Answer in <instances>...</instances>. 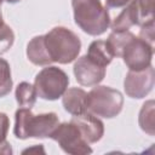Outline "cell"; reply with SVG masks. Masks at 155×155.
<instances>
[{"label": "cell", "mask_w": 155, "mask_h": 155, "mask_svg": "<svg viewBox=\"0 0 155 155\" xmlns=\"http://www.w3.org/2000/svg\"><path fill=\"white\" fill-rule=\"evenodd\" d=\"M2 1H4V0H0V7H1V4H2Z\"/></svg>", "instance_id": "26"}, {"label": "cell", "mask_w": 155, "mask_h": 155, "mask_svg": "<svg viewBox=\"0 0 155 155\" xmlns=\"http://www.w3.org/2000/svg\"><path fill=\"white\" fill-rule=\"evenodd\" d=\"M13 86L11 68L6 59L0 57V98L7 96Z\"/></svg>", "instance_id": "18"}, {"label": "cell", "mask_w": 155, "mask_h": 155, "mask_svg": "<svg viewBox=\"0 0 155 155\" xmlns=\"http://www.w3.org/2000/svg\"><path fill=\"white\" fill-rule=\"evenodd\" d=\"M154 107H155V102L153 99L147 101L139 111L138 115V124L140 126V128L148 133L149 136H154L155 134V124H154Z\"/></svg>", "instance_id": "16"}, {"label": "cell", "mask_w": 155, "mask_h": 155, "mask_svg": "<svg viewBox=\"0 0 155 155\" xmlns=\"http://www.w3.org/2000/svg\"><path fill=\"white\" fill-rule=\"evenodd\" d=\"M80 130L82 137L87 143H97L104 134V124L94 114L86 111L81 115H75L70 120Z\"/></svg>", "instance_id": "11"}, {"label": "cell", "mask_w": 155, "mask_h": 155, "mask_svg": "<svg viewBox=\"0 0 155 155\" xmlns=\"http://www.w3.org/2000/svg\"><path fill=\"white\" fill-rule=\"evenodd\" d=\"M86 56L93 61L94 63L107 68L113 58H114V53L110 48V46L108 45L107 40H94L88 46V50H87V53Z\"/></svg>", "instance_id": "14"}, {"label": "cell", "mask_w": 155, "mask_h": 155, "mask_svg": "<svg viewBox=\"0 0 155 155\" xmlns=\"http://www.w3.org/2000/svg\"><path fill=\"white\" fill-rule=\"evenodd\" d=\"M62 104L70 115H81L87 111V92L80 87L67 88L62 96Z\"/></svg>", "instance_id": "12"}, {"label": "cell", "mask_w": 155, "mask_h": 155, "mask_svg": "<svg viewBox=\"0 0 155 155\" xmlns=\"http://www.w3.org/2000/svg\"><path fill=\"white\" fill-rule=\"evenodd\" d=\"M15 42V33L10 25L6 23L0 29V56L6 53Z\"/></svg>", "instance_id": "19"}, {"label": "cell", "mask_w": 155, "mask_h": 155, "mask_svg": "<svg viewBox=\"0 0 155 155\" xmlns=\"http://www.w3.org/2000/svg\"><path fill=\"white\" fill-rule=\"evenodd\" d=\"M75 24L86 34L102 35L110 27L109 11L101 0H71Z\"/></svg>", "instance_id": "2"}, {"label": "cell", "mask_w": 155, "mask_h": 155, "mask_svg": "<svg viewBox=\"0 0 155 155\" xmlns=\"http://www.w3.org/2000/svg\"><path fill=\"white\" fill-rule=\"evenodd\" d=\"M15 97H16L18 107L31 109L36 102L38 94H36L34 85H31L30 82H27V81H22L16 87Z\"/></svg>", "instance_id": "15"}, {"label": "cell", "mask_w": 155, "mask_h": 155, "mask_svg": "<svg viewBox=\"0 0 155 155\" xmlns=\"http://www.w3.org/2000/svg\"><path fill=\"white\" fill-rule=\"evenodd\" d=\"M59 125L56 113H42L34 115L30 108H18L15 113L13 134L18 139L50 138Z\"/></svg>", "instance_id": "1"}, {"label": "cell", "mask_w": 155, "mask_h": 155, "mask_svg": "<svg viewBox=\"0 0 155 155\" xmlns=\"http://www.w3.org/2000/svg\"><path fill=\"white\" fill-rule=\"evenodd\" d=\"M130 2V0H105L107 7H124Z\"/></svg>", "instance_id": "22"}, {"label": "cell", "mask_w": 155, "mask_h": 155, "mask_svg": "<svg viewBox=\"0 0 155 155\" xmlns=\"http://www.w3.org/2000/svg\"><path fill=\"white\" fill-rule=\"evenodd\" d=\"M155 84V70L153 65L143 70H128L125 80L124 88L128 97L140 99L148 96Z\"/></svg>", "instance_id": "9"}, {"label": "cell", "mask_w": 155, "mask_h": 155, "mask_svg": "<svg viewBox=\"0 0 155 155\" xmlns=\"http://www.w3.org/2000/svg\"><path fill=\"white\" fill-rule=\"evenodd\" d=\"M124 107V96L110 86L96 85L87 93V111L105 119L117 116Z\"/></svg>", "instance_id": "4"}, {"label": "cell", "mask_w": 155, "mask_h": 155, "mask_svg": "<svg viewBox=\"0 0 155 155\" xmlns=\"http://www.w3.org/2000/svg\"><path fill=\"white\" fill-rule=\"evenodd\" d=\"M0 154H4V155H10V154H12L11 144H10L6 139L0 143Z\"/></svg>", "instance_id": "23"}, {"label": "cell", "mask_w": 155, "mask_h": 155, "mask_svg": "<svg viewBox=\"0 0 155 155\" xmlns=\"http://www.w3.org/2000/svg\"><path fill=\"white\" fill-rule=\"evenodd\" d=\"M8 127H10V120H8L7 114L0 111V143L6 139Z\"/></svg>", "instance_id": "20"}, {"label": "cell", "mask_w": 155, "mask_h": 155, "mask_svg": "<svg viewBox=\"0 0 155 155\" xmlns=\"http://www.w3.org/2000/svg\"><path fill=\"white\" fill-rule=\"evenodd\" d=\"M6 2H8V4H17V2H19V1H22V0H5Z\"/></svg>", "instance_id": "25"}, {"label": "cell", "mask_w": 155, "mask_h": 155, "mask_svg": "<svg viewBox=\"0 0 155 155\" xmlns=\"http://www.w3.org/2000/svg\"><path fill=\"white\" fill-rule=\"evenodd\" d=\"M44 39L52 63L68 64L79 57L81 40L73 30L61 25L54 27L44 34Z\"/></svg>", "instance_id": "3"}, {"label": "cell", "mask_w": 155, "mask_h": 155, "mask_svg": "<svg viewBox=\"0 0 155 155\" xmlns=\"http://www.w3.org/2000/svg\"><path fill=\"white\" fill-rule=\"evenodd\" d=\"M154 24V0H130L124 10L110 23L114 31L128 30L133 25Z\"/></svg>", "instance_id": "5"}, {"label": "cell", "mask_w": 155, "mask_h": 155, "mask_svg": "<svg viewBox=\"0 0 155 155\" xmlns=\"http://www.w3.org/2000/svg\"><path fill=\"white\" fill-rule=\"evenodd\" d=\"M69 82V76L64 70L54 65H46L36 74L34 87L39 98L56 101L63 96Z\"/></svg>", "instance_id": "6"}, {"label": "cell", "mask_w": 155, "mask_h": 155, "mask_svg": "<svg viewBox=\"0 0 155 155\" xmlns=\"http://www.w3.org/2000/svg\"><path fill=\"white\" fill-rule=\"evenodd\" d=\"M4 24H5V22H4V19H2V13H1V11H0V29L2 28Z\"/></svg>", "instance_id": "24"}, {"label": "cell", "mask_w": 155, "mask_h": 155, "mask_svg": "<svg viewBox=\"0 0 155 155\" xmlns=\"http://www.w3.org/2000/svg\"><path fill=\"white\" fill-rule=\"evenodd\" d=\"M138 36L153 45V41H154V24L140 27V31H139Z\"/></svg>", "instance_id": "21"}, {"label": "cell", "mask_w": 155, "mask_h": 155, "mask_svg": "<svg viewBox=\"0 0 155 155\" xmlns=\"http://www.w3.org/2000/svg\"><path fill=\"white\" fill-rule=\"evenodd\" d=\"M27 57L34 65H50L52 63L45 45L44 35H36L28 42Z\"/></svg>", "instance_id": "13"}, {"label": "cell", "mask_w": 155, "mask_h": 155, "mask_svg": "<svg viewBox=\"0 0 155 155\" xmlns=\"http://www.w3.org/2000/svg\"><path fill=\"white\" fill-rule=\"evenodd\" d=\"M154 54L153 45L139 36H133L124 47L121 58L128 70H143L151 65Z\"/></svg>", "instance_id": "8"}, {"label": "cell", "mask_w": 155, "mask_h": 155, "mask_svg": "<svg viewBox=\"0 0 155 155\" xmlns=\"http://www.w3.org/2000/svg\"><path fill=\"white\" fill-rule=\"evenodd\" d=\"M73 71L76 81L81 86H96L105 78L107 68L94 63L84 54L75 59Z\"/></svg>", "instance_id": "10"}, {"label": "cell", "mask_w": 155, "mask_h": 155, "mask_svg": "<svg viewBox=\"0 0 155 155\" xmlns=\"http://www.w3.org/2000/svg\"><path fill=\"white\" fill-rule=\"evenodd\" d=\"M134 36V34L130 30H122V31H111L107 39L108 45L110 46L114 57H121V52L125 47V45Z\"/></svg>", "instance_id": "17"}, {"label": "cell", "mask_w": 155, "mask_h": 155, "mask_svg": "<svg viewBox=\"0 0 155 155\" xmlns=\"http://www.w3.org/2000/svg\"><path fill=\"white\" fill-rule=\"evenodd\" d=\"M51 139L58 143L59 148L70 155H86L92 153L90 143L85 140L78 126L71 122H59L56 130L50 136Z\"/></svg>", "instance_id": "7"}]
</instances>
